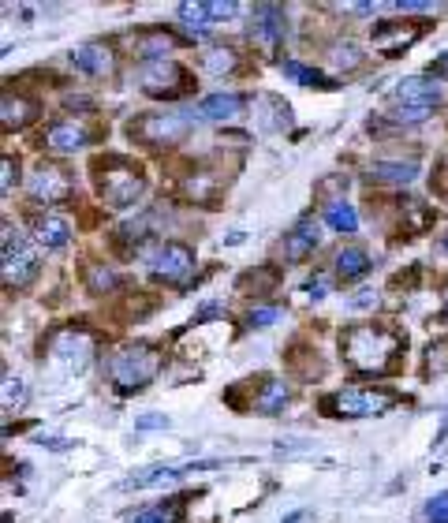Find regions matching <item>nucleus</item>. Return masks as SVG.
Here are the masks:
<instances>
[{
    "instance_id": "nucleus-1",
    "label": "nucleus",
    "mask_w": 448,
    "mask_h": 523,
    "mask_svg": "<svg viewBox=\"0 0 448 523\" xmlns=\"http://www.w3.org/2000/svg\"><path fill=\"white\" fill-rule=\"evenodd\" d=\"M404 348V337L389 326H351L340 337L344 363L359 374H385Z\"/></svg>"
},
{
    "instance_id": "nucleus-2",
    "label": "nucleus",
    "mask_w": 448,
    "mask_h": 523,
    "mask_svg": "<svg viewBox=\"0 0 448 523\" xmlns=\"http://www.w3.org/2000/svg\"><path fill=\"white\" fill-rule=\"evenodd\" d=\"M445 101V86L434 75H407L392 90V116L400 124H422L426 116H434V109Z\"/></svg>"
},
{
    "instance_id": "nucleus-3",
    "label": "nucleus",
    "mask_w": 448,
    "mask_h": 523,
    "mask_svg": "<svg viewBox=\"0 0 448 523\" xmlns=\"http://www.w3.org/2000/svg\"><path fill=\"white\" fill-rule=\"evenodd\" d=\"M157 370H161V352L150 348V344H131V348H120L109 359V382L120 393H139V389L154 382Z\"/></svg>"
},
{
    "instance_id": "nucleus-4",
    "label": "nucleus",
    "mask_w": 448,
    "mask_h": 523,
    "mask_svg": "<svg viewBox=\"0 0 448 523\" xmlns=\"http://www.w3.org/2000/svg\"><path fill=\"white\" fill-rule=\"evenodd\" d=\"M98 172H101L98 191L112 210H131V206L142 198V191H146L142 172L135 169L127 157H109V161H98Z\"/></svg>"
},
{
    "instance_id": "nucleus-5",
    "label": "nucleus",
    "mask_w": 448,
    "mask_h": 523,
    "mask_svg": "<svg viewBox=\"0 0 448 523\" xmlns=\"http://www.w3.org/2000/svg\"><path fill=\"white\" fill-rule=\"evenodd\" d=\"M396 404V393L385 389H336L322 400V411L333 419H374Z\"/></svg>"
},
{
    "instance_id": "nucleus-6",
    "label": "nucleus",
    "mask_w": 448,
    "mask_h": 523,
    "mask_svg": "<svg viewBox=\"0 0 448 523\" xmlns=\"http://www.w3.org/2000/svg\"><path fill=\"white\" fill-rule=\"evenodd\" d=\"M38 277V251L19 228L4 225V284L8 288H27Z\"/></svg>"
},
{
    "instance_id": "nucleus-7",
    "label": "nucleus",
    "mask_w": 448,
    "mask_h": 523,
    "mask_svg": "<svg viewBox=\"0 0 448 523\" xmlns=\"http://www.w3.org/2000/svg\"><path fill=\"white\" fill-rule=\"evenodd\" d=\"M139 86L150 98H180L183 90H191V75L183 71L172 57L161 60H142L139 64Z\"/></svg>"
},
{
    "instance_id": "nucleus-8",
    "label": "nucleus",
    "mask_w": 448,
    "mask_h": 523,
    "mask_svg": "<svg viewBox=\"0 0 448 523\" xmlns=\"http://www.w3.org/2000/svg\"><path fill=\"white\" fill-rule=\"evenodd\" d=\"M195 128V113H187V109H176V113H150L139 120V135L146 146H172V142H183Z\"/></svg>"
},
{
    "instance_id": "nucleus-9",
    "label": "nucleus",
    "mask_w": 448,
    "mask_h": 523,
    "mask_svg": "<svg viewBox=\"0 0 448 523\" xmlns=\"http://www.w3.org/2000/svg\"><path fill=\"white\" fill-rule=\"evenodd\" d=\"M90 359H94V337L83 333V329H64L49 344V363L60 367L64 374H83L90 367Z\"/></svg>"
},
{
    "instance_id": "nucleus-10",
    "label": "nucleus",
    "mask_w": 448,
    "mask_h": 523,
    "mask_svg": "<svg viewBox=\"0 0 448 523\" xmlns=\"http://www.w3.org/2000/svg\"><path fill=\"white\" fill-rule=\"evenodd\" d=\"M150 273H154L157 281L183 284L191 273H195V251L183 247V243H176V240L161 243L154 255H150Z\"/></svg>"
},
{
    "instance_id": "nucleus-11",
    "label": "nucleus",
    "mask_w": 448,
    "mask_h": 523,
    "mask_svg": "<svg viewBox=\"0 0 448 523\" xmlns=\"http://www.w3.org/2000/svg\"><path fill=\"white\" fill-rule=\"evenodd\" d=\"M27 191L34 202H45V206H53V202H64V198L75 191L68 180V172H60L56 165H38V169L27 176Z\"/></svg>"
},
{
    "instance_id": "nucleus-12",
    "label": "nucleus",
    "mask_w": 448,
    "mask_h": 523,
    "mask_svg": "<svg viewBox=\"0 0 448 523\" xmlns=\"http://www.w3.org/2000/svg\"><path fill=\"white\" fill-rule=\"evenodd\" d=\"M86 142H90V131L83 124H75V120H56L49 124L45 131V146L53 150V154H79Z\"/></svg>"
},
{
    "instance_id": "nucleus-13",
    "label": "nucleus",
    "mask_w": 448,
    "mask_h": 523,
    "mask_svg": "<svg viewBox=\"0 0 448 523\" xmlns=\"http://www.w3.org/2000/svg\"><path fill=\"white\" fill-rule=\"evenodd\" d=\"M112 64H116V60H112L109 45L90 42V45L71 49V68L83 71V75H94V79H101V75H109V71H112Z\"/></svg>"
},
{
    "instance_id": "nucleus-14",
    "label": "nucleus",
    "mask_w": 448,
    "mask_h": 523,
    "mask_svg": "<svg viewBox=\"0 0 448 523\" xmlns=\"http://www.w3.org/2000/svg\"><path fill=\"white\" fill-rule=\"evenodd\" d=\"M34 240H38V247H45V251H60V247H68L71 240V225L60 213H38V217H34Z\"/></svg>"
},
{
    "instance_id": "nucleus-15",
    "label": "nucleus",
    "mask_w": 448,
    "mask_h": 523,
    "mask_svg": "<svg viewBox=\"0 0 448 523\" xmlns=\"http://www.w3.org/2000/svg\"><path fill=\"white\" fill-rule=\"evenodd\" d=\"M284 12L273 8V4H262V8H254V19H251V38H258L262 45H277L284 42Z\"/></svg>"
},
{
    "instance_id": "nucleus-16",
    "label": "nucleus",
    "mask_w": 448,
    "mask_h": 523,
    "mask_svg": "<svg viewBox=\"0 0 448 523\" xmlns=\"http://www.w3.org/2000/svg\"><path fill=\"white\" fill-rule=\"evenodd\" d=\"M318 243H322V225H318L314 217H303V221L295 225L292 236H288V243H284V255L288 258H307Z\"/></svg>"
},
{
    "instance_id": "nucleus-17",
    "label": "nucleus",
    "mask_w": 448,
    "mask_h": 523,
    "mask_svg": "<svg viewBox=\"0 0 448 523\" xmlns=\"http://www.w3.org/2000/svg\"><path fill=\"white\" fill-rule=\"evenodd\" d=\"M333 269L340 281H359V277L370 273V255H366L363 247H344V251H336Z\"/></svg>"
},
{
    "instance_id": "nucleus-18",
    "label": "nucleus",
    "mask_w": 448,
    "mask_h": 523,
    "mask_svg": "<svg viewBox=\"0 0 448 523\" xmlns=\"http://www.w3.org/2000/svg\"><path fill=\"white\" fill-rule=\"evenodd\" d=\"M243 113V98L239 94H210V98L198 101V116L202 120H232V116Z\"/></svg>"
},
{
    "instance_id": "nucleus-19",
    "label": "nucleus",
    "mask_w": 448,
    "mask_h": 523,
    "mask_svg": "<svg viewBox=\"0 0 448 523\" xmlns=\"http://www.w3.org/2000/svg\"><path fill=\"white\" fill-rule=\"evenodd\" d=\"M0 116H4V128H27L30 120L38 116V105L27 101L23 94H4V105H0Z\"/></svg>"
},
{
    "instance_id": "nucleus-20",
    "label": "nucleus",
    "mask_w": 448,
    "mask_h": 523,
    "mask_svg": "<svg viewBox=\"0 0 448 523\" xmlns=\"http://www.w3.org/2000/svg\"><path fill=\"white\" fill-rule=\"evenodd\" d=\"M325 225L336 228V232H344V236H351V232L359 228V213H355V206H351V202H344V198H333V202L325 206Z\"/></svg>"
},
{
    "instance_id": "nucleus-21",
    "label": "nucleus",
    "mask_w": 448,
    "mask_h": 523,
    "mask_svg": "<svg viewBox=\"0 0 448 523\" xmlns=\"http://www.w3.org/2000/svg\"><path fill=\"white\" fill-rule=\"evenodd\" d=\"M236 64H239V57L232 45H213V49L202 53V71H210V75H232Z\"/></svg>"
},
{
    "instance_id": "nucleus-22",
    "label": "nucleus",
    "mask_w": 448,
    "mask_h": 523,
    "mask_svg": "<svg viewBox=\"0 0 448 523\" xmlns=\"http://www.w3.org/2000/svg\"><path fill=\"white\" fill-rule=\"evenodd\" d=\"M172 45H176V38L165 34V30H154V34H142V38H135V49H139L142 60H161L165 57V49H172Z\"/></svg>"
},
{
    "instance_id": "nucleus-23",
    "label": "nucleus",
    "mask_w": 448,
    "mask_h": 523,
    "mask_svg": "<svg viewBox=\"0 0 448 523\" xmlns=\"http://www.w3.org/2000/svg\"><path fill=\"white\" fill-rule=\"evenodd\" d=\"M370 176H378V180H389V184H411L415 176H419V165H400V161H378Z\"/></svg>"
},
{
    "instance_id": "nucleus-24",
    "label": "nucleus",
    "mask_w": 448,
    "mask_h": 523,
    "mask_svg": "<svg viewBox=\"0 0 448 523\" xmlns=\"http://www.w3.org/2000/svg\"><path fill=\"white\" fill-rule=\"evenodd\" d=\"M284 404H288V385L284 382H266V389L254 400V408L262 411V415H277Z\"/></svg>"
},
{
    "instance_id": "nucleus-25",
    "label": "nucleus",
    "mask_w": 448,
    "mask_h": 523,
    "mask_svg": "<svg viewBox=\"0 0 448 523\" xmlns=\"http://www.w3.org/2000/svg\"><path fill=\"white\" fill-rule=\"evenodd\" d=\"M27 382L23 378H15V374H4V411L8 415H15V411H23V404H27Z\"/></svg>"
},
{
    "instance_id": "nucleus-26",
    "label": "nucleus",
    "mask_w": 448,
    "mask_h": 523,
    "mask_svg": "<svg viewBox=\"0 0 448 523\" xmlns=\"http://www.w3.org/2000/svg\"><path fill=\"white\" fill-rule=\"evenodd\" d=\"M280 71H284L288 79H295V83H303V86H329V79H325L322 71L303 68L299 60H280Z\"/></svg>"
},
{
    "instance_id": "nucleus-27",
    "label": "nucleus",
    "mask_w": 448,
    "mask_h": 523,
    "mask_svg": "<svg viewBox=\"0 0 448 523\" xmlns=\"http://www.w3.org/2000/svg\"><path fill=\"white\" fill-rule=\"evenodd\" d=\"M422 520L426 523H448V490L434 494L426 505H422Z\"/></svg>"
},
{
    "instance_id": "nucleus-28",
    "label": "nucleus",
    "mask_w": 448,
    "mask_h": 523,
    "mask_svg": "<svg viewBox=\"0 0 448 523\" xmlns=\"http://www.w3.org/2000/svg\"><path fill=\"white\" fill-rule=\"evenodd\" d=\"M359 64H363V53H359V45L344 42V45H336V49H333V68L355 71Z\"/></svg>"
},
{
    "instance_id": "nucleus-29",
    "label": "nucleus",
    "mask_w": 448,
    "mask_h": 523,
    "mask_svg": "<svg viewBox=\"0 0 448 523\" xmlns=\"http://www.w3.org/2000/svg\"><path fill=\"white\" fill-rule=\"evenodd\" d=\"M131 523H176V509L172 505H154V509H142Z\"/></svg>"
},
{
    "instance_id": "nucleus-30",
    "label": "nucleus",
    "mask_w": 448,
    "mask_h": 523,
    "mask_svg": "<svg viewBox=\"0 0 448 523\" xmlns=\"http://www.w3.org/2000/svg\"><path fill=\"white\" fill-rule=\"evenodd\" d=\"M277 318H280L277 307H258V311L247 314V326H251V329H269L273 322H277Z\"/></svg>"
},
{
    "instance_id": "nucleus-31",
    "label": "nucleus",
    "mask_w": 448,
    "mask_h": 523,
    "mask_svg": "<svg viewBox=\"0 0 448 523\" xmlns=\"http://www.w3.org/2000/svg\"><path fill=\"white\" fill-rule=\"evenodd\" d=\"M206 12H210V23L217 27V23H224V19H236L243 8H239V4H232V0H228V4L221 0V4H206Z\"/></svg>"
},
{
    "instance_id": "nucleus-32",
    "label": "nucleus",
    "mask_w": 448,
    "mask_h": 523,
    "mask_svg": "<svg viewBox=\"0 0 448 523\" xmlns=\"http://www.w3.org/2000/svg\"><path fill=\"white\" fill-rule=\"evenodd\" d=\"M0 169H4V180H0V191L8 195V191H12V184H15V180H19V169H15V161H12V157H4V161H0Z\"/></svg>"
},
{
    "instance_id": "nucleus-33",
    "label": "nucleus",
    "mask_w": 448,
    "mask_h": 523,
    "mask_svg": "<svg viewBox=\"0 0 448 523\" xmlns=\"http://www.w3.org/2000/svg\"><path fill=\"white\" fill-rule=\"evenodd\" d=\"M374 299H378V292H370V288H363V292H355V299H351V307L359 311V307H370Z\"/></svg>"
},
{
    "instance_id": "nucleus-34",
    "label": "nucleus",
    "mask_w": 448,
    "mask_h": 523,
    "mask_svg": "<svg viewBox=\"0 0 448 523\" xmlns=\"http://www.w3.org/2000/svg\"><path fill=\"white\" fill-rule=\"evenodd\" d=\"M430 75H434V79H448V53H441V57L434 60V68H430Z\"/></svg>"
},
{
    "instance_id": "nucleus-35",
    "label": "nucleus",
    "mask_w": 448,
    "mask_h": 523,
    "mask_svg": "<svg viewBox=\"0 0 448 523\" xmlns=\"http://www.w3.org/2000/svg\"><path fill=\"white\" fill-rule=\"evenodd\" d=\"M157 426H168L165 415H146V419H139V430H157Z\"/></svg>"
},
{
    "instance_id": "nucleus-36",
    "label": "nucleus",
    "mask_w": 448,
    "mask_h": 523,
    "mask_svg": "<svg viewBox=\"0 0 448 523\" xmlns=\"http://www.w3.org/2000/svg\"><path fill=\"white\" fill-rule=\"evenodd\" d=\"M441 251H448V240H445V243H441Z\"/></svg>"
}]
</instances>
